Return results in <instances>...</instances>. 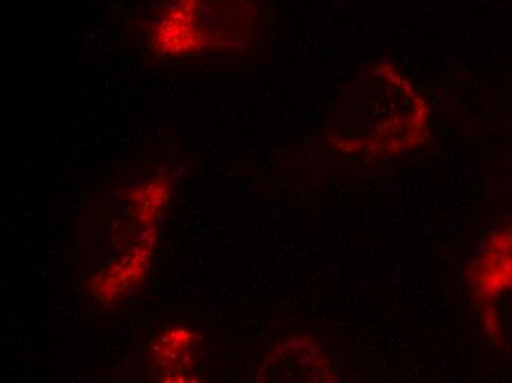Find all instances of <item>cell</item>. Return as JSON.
<instances>
[{"mask_svg": "<svg viewBox=\"0 0 512 383\" xmlns=\"http://www.w3.org/2000/svg\"><path fill=\"white\" fill-rule=\"evenodd\" d=\"M140 27L162 61L234 58L255 48L265 12L261 0H155Z\"/></svg>", "mask_w": 512, "mask_h": 383, "instance_id": "1", "label": "cell"}, {"mask_svg": "<svg viewBox=\"0 0 512 383\" xmlns=\"http://www.w3.org/2000/svg\"><path fill=\"white\" fill-rule=\"evenodd\" d=\"M345 126L336 132L337 148L392 154L421 143L427 107L395 68L380 64L359 79Z\"/></svg>", "mask_w": 512, "mask_h": 383, "instance_id": "2", "label": "cell"}, {"mask_svg": "<svg viewBox=\"0 0 512 383\" xmlns=\"http://www.w3.org/2000/svg\"><path fill=\"white\" fill-rule=\"evenodd\" d=\"M195 345V335L181 326L165 330L161 338L155 342L152 357H154L156 367L161 364L162 369H168L173 366L174 372L179 369H187L192 348Z\"/></svg>", "mask_w": 512, "mask_h": 383, "instance_id": "3", "label": "cell"}]
</instances>
